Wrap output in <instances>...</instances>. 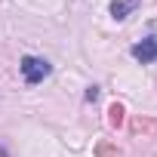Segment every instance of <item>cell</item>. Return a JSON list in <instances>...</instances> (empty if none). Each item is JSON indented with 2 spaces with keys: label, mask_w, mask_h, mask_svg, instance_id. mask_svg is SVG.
I'll use <instances>...</instances> for the list:
<instances>
[{
  "label": "cell",
  "mask_w": 157,
  "mask_h": 157,
  "mask_svg": "<svg viewBox=\"0 0 157 157\" xmlns=\"http://www.w3.org/2000/svg\"><path fill=\"white\" fill-rule=\"evenodd\" d=\"M123 114H126V111H123V105H120V102H114V105L108 108V123H111V126H123V120H126Z\"/></svg>",
  "instance_id": "cell-5"
},
{
  "label": "cell",
  "mask_w": 157,
  "mask_h": 157,
  "mask_svg": "<svg viewBox=\"0 0 157 157\" xmlns=\"http://www.w3.org/2000/svg\"><path fill=\"white\" fill-rule=\"evenodd\" d=\"M99 93H102L99 86H86V102H96V99H99Z\"/></svg>",
  "instance_id": "cell-7"
},
{
  "label": "cell",
  "mask_w": 157,
  "mask_h": 157,
  "mask_svg": "<svg viewBox=\"0 0 157 157\" xmlns=\"http://www.w3.org/2000/svg\"><path fill=\"white\" fill-rule=\"evenodd\" d=\"M96 157H123V151L117 145H111V142H99L96 145Z\"/></svg>",
  "instance_id": "cell-6"
},
{
  "label": "cell",
  "mask_w": 157,
  "mask_h": 157,
  "mask_svg": "<svg viewBox=\"0 0 157 157\" xmlns=\"http://www.w3.org/2000/svg\"><path fill=\"white\" fill-rule=\"evenodd\" d=\"M129 132L151 139V136H157V120H154V117H132V120H129Z\"/></svg>",
  "instance_id": "cell-3"
},
{
  "label": "cell",
  "mask_w": 157,
  "mask_h": 157,
  "mask_svg": "<svg viewBox=\"0 0 157 157\" xmlns=\"http://www.w3.org/2000/svg\"><path fill=\"white\" fill-rule=\"evenodd\" d=\"M139 3H142V0H114V3H111V19H117V22L129 19V13H136Z\"/></svg>",
  "instance_id": "cell-4"
},
{
  "label": "cell",
  "mask_w": 157,
  "mask_h": 157,
  "mask_svg": "<svg viewBox=\"0 0 157 157\" xmlns=\"http://www.w3.org/2000/svg\"><path fill=\"white\" fill-rule=\"evenodd\" d=\"M19 68H22V77H25V83H28V86L40 83L43 77H49V74H52V65H49L46 59H40V56H25Z\"/></svg>",
  "instance_id": "cell-1"
},
{
  "label": "cell",
  "mask_w": 157,
  "mask_h": 157,
  "mask_svg": "<svg viewBox=\"0 0 157 157\" xmlns=\"http://www.w3.org/2000/svg\"><path fill=\"white\" fill-rule=\"evenodd\" d=\"M132 59L136 62H142V65H151V62H157V34H151V37H145V40H139V43H132Z\"/></svg>",
  "instance_id": "cell-2"
}]
</instances>
